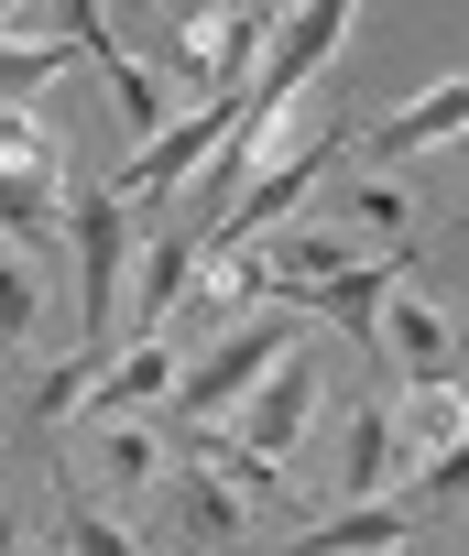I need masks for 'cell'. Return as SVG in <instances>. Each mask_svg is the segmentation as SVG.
<instances>
[{"label":"cell","instance_id":"1","mask_svg":"<svg viewBox=\"0 0 469 556\" xmlns=\"http://www.w3.org/2000/svg\"><path fill=\"white\" fill-rule=\"evenodd\" d=\"M295 350H306L295 306H252L218 350H197V361H186V382H175V404H164V415H175V426H229V415L263 393V371H274V361H295Z\"/></svg>","mask_w":469,"mask_h":556},{"label":"cell","instance_id":"2","mask_svg":"<svg viewBox=\"0 0 469 556\" xmlns=\"http://www.w3.org/2000/svg\"><path fill=\"white\" fill-rule=\"evenodd\" d=\"M339 153H350L339 110H295V142H284V153H274V164H263L252 186H241V207H229V218H218L207 240H218V251H263V240H274V229H284L295 207H306V186H317V175H328Z\"/></svg>","mask_w":469,"mask_h":556},{"label":"cell","instance_id":"3","mask_svg":"<svg viewBox=\"0 0 469 556\" xmlns=\"http://www.w3.org/2000/svg\"><path fill=\"white\" fill-rule=\"evenodd\" d=\"M66 240H77V306H88V350H110V328H121V295H131V207L110 197V186H77L66 197Z\"/></svg>","mask_w":469,"mask_h":556},{"label":"cell","instance_id":"4","mask_svg":"<svg viewBox=\"0 0 469 556\" xmlns=\"http://www.w3.org/2000/svg\"><path fill=\"white\" fill-rule=\"evenodd\" d=\"M350 45V0H306V12H284V34H274V55H263V77L241 88V131H274L306 88H317V66Z\"/></svg>","mask_w":469,"mask_h":556},{"label":"cell","instance_id":"5","mask_svg":"<svg viewBox=\"0 0 469 556\" xmlns=\"http://www.w3.org/2000/svg\"><path fill=\"white\" fill-rule=\"evenodd\" d=\"M274 34H284V12H241V0H218V12H186V23H175V66H186L207 99H241V88L263 77Z\"/></svg>","mask_w":469,"mask_h":556},{"label":"cell","instance_id":"6","mask_svg":"<svg viewBox=\"0 0 469 556\" xmlns=\"http://www.w3.org/2000/svg\"><path fill=\"white\" fill-rule=\"evenodd\" d=\"M229 131H241V99H207V110H186L164 142H142V153L121 164V186H110V197H121V207H164V197H175L197 164H218V142H229Z\"/></svg>","mask_w":469,"mask_h":556},{"label":"cell","instance_id":"7","mask_svg":"<svg viewBox=\"0 0 469 556\" xmlns=\"http://www.w3.org/2000/svg\"><path fill=\"white\" fill-rule=\"evenodd\" d=\"M55 23H66V45H77V55H99V77H110V110L131 121V142H164V131H175V110H164V88H153V66L110 45V23L88 12V0H66Z\"/></svg>","mask_w":469,"mask_h":556},{"label":"cell","instance_id":"8","mask_svg":"<svg viewBox=\"0 0 469 556\" xmlns=\"http://www.w3.org/2000/svg\"><path fill=\"white\" fill-rule=\"evenodd\" d=\"M197 262H207V229H142L131 295H121V317H131L142 339H164V317H175V306H186V285H197Z\"/></svg>","mask_w":469,"mask_h":556},{"label":"cell","instance_id":"9","mask_svg":"<svg viewBox=\"0 0 469 556\" xmlns=\"http://www.w3.org/2000/svg\"><path fill=\"white\" fill-rule=\"evenodd\" d=\"M175 382H186V361L164 350V339H131L110 371H99V393H88V415L99 426H153L164 404H175Z\"/></svg>","mask_w":469,"mask_h":556},{"label":"cell","instance_id":"10","mask_svg":"<svg viewBox=\"0 0 469 556\" xmlns=\"http://www.w3.org/2000/svg\"><path fill=\"white\" fill-rule=\"evenodd\" d=\"M350 262H360V251H350V229H328V218H295V229H274V240H263L274 306H306V295H328Z\"/></svg>","mask_w":469,"mask_h":556},{"label":"cell","instance_id":"11","mask_svg":"<svg viewBox=\"0 0 469 556\" xmlns=\"http://www.w3.org/2000/svg\"><path fill=\"white\" fill-rule=\"evenodd\" d=\"M306 404H317V361L295 350V361H274V371H263V393H252L241 415H229V437H241L252 458H284V447L306 437Z\"/></svg>","mask_w":469,"mask_h":556},{"label":"cell","instance_id":"12","mask_svg":"<svg viewBox=\"0 0 469 556\" xmlns=\"http://www.w3.org/2000/svg\"><path fill=\"white\" fill-rule=\"evenodd\" d=\"M447 131H469V77H436L426 99H404L393 121H371V131H350V153H415V142H447Z\"/></svg>","mask_w":469,"mask_h":556},{"label":"cell","instance_id":"13","mask_svg":"<svg viewBox=\"0 0 469 556\" xmlns=\"http://www.w3.org/2000/svg\"><path fill=\"white\" fill-rule=\"evenodd\" d=\"M415 534V502H339L295 534V556H393Z\"/></svg>","mask_w":469,"mask_h":556},{"label":"cell","instance_id":"14","mask_svg":"<svg viewBox=\"0 0 469 556\" xmlns=\"http://www.w3.org/2000/svg\"><path fill=\"white\" fill-rule=\"evenodd\" d=\"M447 350H458V339H447V317H436L426 295H393V306H382V361H393L404 382H447Z\"/></svg>","mask_w":469,"mask_h":556},{"label":"cell","instance_id":"15","mask_svg":"<svg viewBox=\"0 0 469 556\" xmlns=\"http://www.w3.org/2000/svg\"><path fill=\"white\" fill-rule=\"evenodd\" d=\"M393 437H404V458L426 469V458H447L458 437H469V393H458V371L447 382H415V404L393 415Z\"/></svg>","mask_w":469,"mask_h":556},{"label":"cell","instance_id":"16","mask_svg":"<svg viewBox=\"0 0 469 556\" xmlns=\"http://www.w3.org/2000/svg\"><path fill=\"white\" fill-rule=\"evenodd\" d=\"M186 458H197L207 480H229L241 502H274V491H284V469H274V458H252V447L229 437V426H186Z\"/></svg>","mask_w":469,"mask_h":556},{"label":"cell","instance_id":"17","mask_svg":"<svg viewBox=\"0 0 469 556\" xmlns=\"http://www.w3.org/2000/svg\"><path fill=\"white\" fill-rule=\"evenodd\" d=\"M404 469V437H393V404H360L350 415V502H382Z\"/></svg>","mask_w":469,"mask_h":556},{"label":"cell","instance_id":"18","mask_svg":"<svg viewBox=\"0 0 469 556\" xmlns=\"http://www.w3.org/2000/svg\"><path fill=\"white\" fill-rule=\"evenodd\" d=\"M175 502H186V523H197V545H229V534H241V491H229V480H207L197 458H186V480H175Z\"/></svg>","mask_w":469,"mask_h":556},{"label":"cell","instance_id":"19","mask_svg":"<svg viewBox=\"0 0 469 556\" xmlns=\"http://www.w3.org/2000/svg\"><path fill=\"white\" fill-rule=\"evenodd\" d=\"M99 469H110V491H153V480H164V437H153V426H110Z\"/></svg>","mask_w":469,"mask_h":556},{"label":"cell","instance_id":"20","mask_svg":"<svg viewBox=\"0 0 469 556\" xmlns=\"http://www.w3.org/2000/svg\"><path fill=\"white\" fill-rule=\"evenodd\" d=\"M350 229H382V251H393V240H415V197L371 175V186H350Z\"/></svg>","mask_w":469,"mask_h":556},{"label":"cell","instance_id":"21","mask_svg":"<svg viewBox=\"0 0 469 556\" xmlns=\"http://www.w3.org/2000/svg\"><path fill=\"white\" fill-rule=\"evenodd\" d=\"M55 556H142V545H131V534H121L99 502H66V523H55Z\"/></svg>","mask_w":469,"mask_h":556},{"label":"cell","instance_id":"22","mask_svg":"<svg viewBox=\"0 0 469 556\" xmlns=\"http://www.w3.org/2000/svg\"><path fill=\"white\" fill-rule=\"evenodd\" d=\"M0 175H55V131L34 110H0Z\"/></svg>","mask_w":469,"mask_h":556},{"label":"cell","instance_id":"23","mask_svg":"<svg viewBox=\"0 0 469 556\" xmlns=\"http://www.w3.org/2000/svg\"><path fill=\"white\" fill-rule=\"evenodd\" d=\"M34 317H45V285H34V273H23L12 251H0V339H23Z\"/></svg>","mask_w":469,"mask_h":556},{"label":"cell","instance_id":"24","mask_svg":"<svg viewBox=\"0 0 469 556\" xmlns=\"http://www.w3.org/2000/svg\"><path fill=\"white\" fill-rule=\"evenodd\" d=\"M436 502H469V437H458L447 458H426V469H415V513H436Z\"/></svg>","mask_w":469,"mask_h":556},{"label":"cell","instance_id":"25","mask_svg":"<svg viewBox=\"0 0 469 556\" xmlns=\"http://www.w3.org/2000/svg\"><path fill=\"white\" fill-rule=\"evenodd\" d=\"M0 556H23V523H12V513H0Z\"/></svg>","mask_w":469,"mask_h":556}]
</instances>
